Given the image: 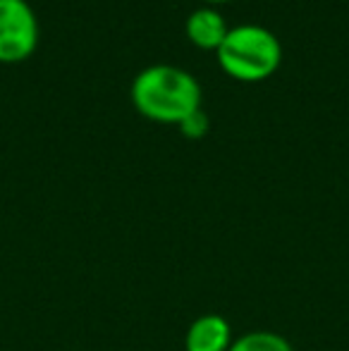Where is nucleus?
I'll list each match as a JSON object with an SVG mask.
<instances>
[{"label":"nucleus","mask_w":349,"mask_h":351,"mask_svg":"<svg viewBox=\"0 0 349 351\" xmlns=\"http://www.w3.org/2000/svg\"><path fill=\"white\" fill-rule=\"evenodd\" d=\"M130 98L139 115L158 125H180L186 115L201 110L199 82L175 65H151L141 70L132 82Z\"/></svg>","instance_id":"obj_1"},{"label":"nucleus","mask_w":349,"mask_h":351,"mask_svg":"<svg viewBox=\"0 0 349 351\" xmlns=\"http://www.w3.org/2000/svg\"><path fill=\"white\" fill-rule=\"evenodd\" d=\"M220 70L242 84H258L270 79L282 62V46L278 36L261 24L230 27L225 41L215 51Z\"/></svg>","instance_id":"obj_2"},{"label":"nucleus","mask_w":349,"mask_h":351,"mask_svg":"<svg viewBox=\"0 0 349 351\" xmlns=\"http://www.w3.org/2000/svg\"><path fill=\"white\" fill-rule=\"evenodd\" d=\"M41 29L27 0H0V62L17 65L38 48Z\"/></svg>","instance_id":"obj_3"},{"label":"nucleus","mask_w":349,"mask_h":351,"mask_svg":"<svg viewBox=\"0 0 349 351\" xmlns=\"http://www.w3.org/2000/svg\"><path fill=\"white\" fill-rule=\"evenodd\" d=\"M232 342V325L228 323V318L206 313L186 328L184 351H228Z\"/></svg>","instance_id":"obj_4"},{"label":"nucleus","mask_w":349,"mask_h":351,"mask_svg":"<svg viewBox=\"0 0 349 351\" xmlns=\"http://www.w3.org/2000/svg\"><path fill=\"white\" fill-rule=\"evenodd\" d=\"M230 27L225 22V17L213 8H199L186 17L184 22V34L189 38V43H194L201 51H218L220 43L225 41Z\"/></svg>","instance_id":"obj_5"},{"label":"nucleus","mask_w":349,"mask_h":351,"mask_svg":"<svg viewBox=\"0 0 349 351\" xmlns=\"http://www.w3.org/2000/svg\"><path fill=\"white\" fill-rule=\"evenodd\" d=\"M228 351H294V349L289 344V339H285L280 332L254 330V332H247L234 339Z\"/></svg>","instance_id":"obj_6"},{"label":"nucleus","mask_w":349,"mask_h":351,"mask_svg":"<svg viewBox=\"0 0 349 351\" xmlns=\"http://www.w3.org/2000/svg\"><path fill=\"white\" fill-rule=\"evenodd\" d=\"M177 127H180V132L186 136V139L199 141V139H204V136L208 134L210 120H208V115H206L204 110H194L191 115H186Z\"/></svg>","instance_id":"obj_7"},{"label":"nucleus","mask_w":349,"mask_h":351,"mask_svg":"<svg viewBox=\"0 0 349 351\" xmlns=\"http://www.w3.org/2000/svg\"><path fill=\"white\" fill-rule=\"evenodd\" d=\"M208 8H213V5H220V3H232V0H204Z\"/></svg>","instance_id":"obj_8"}]
</instances>
